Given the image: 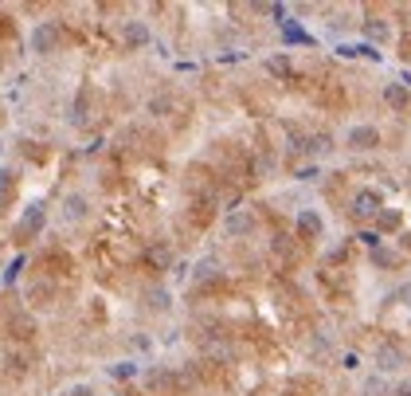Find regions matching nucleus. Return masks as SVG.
Instances as JSON below:
<instances>
[{"mask_svg": "<svg viewBox=\"0 0 411 396\" xmlns=\"http://www.w3.org/2000/svg\"><path fill=\"white\" fill-rule=\"evenodd\" d=\"M114 377H133V373H137V365H133V361H121V365H114Z\"/></svg>", "mask_w": 411, "mask_h": 396, "instance_id": "obj_18", "label": "nucleus"}, {"mask_svg": "<svg viewBox=\"0 0 411 396\" xmlns=\"http://www.w3.org/2000/svg\"><path fill=\"white\" fill-rule=\"evenodd\" d=\"M223 232H228L231 240H239V236H251V232H254V212H247V208L231 212V216L223 220Z\"/></svg>", "mask_w": 411, "mask_h": 396, "instance_id": "obj_3", "label": "nucleus"}, {"mask_svg": "<svg viewBox=\"0 0 411 396\" xmlns=\"http://www.w3.org/2000/svg\"><path fill=\"white\" fill-rule=\"evenodd\" d=\"M372 263L376 267H399V263H403V252H392V247H372Z\"/></svg>", "mask_w": 411, "mask_h": 396, "instance_id": "obj_12", "label": "nucleus"}, {"mask_svg": "<svg viewBox=\"0 0 411 396\" xmlns=\"http://www.w3.org/2000/svg\"><path fill=\"white\" fill-rule=\"evenodd\" d=\"M266 71L270 75H290V59H286V55H270V59H266Z\"/></svg>", "mask_w": 411, "mask_h": 396, "instance_id": "obj_14", "label": "nucleus"}, {"mask_svg": "<svg viewBox=\"0 0 411 396\" xmlns=\"http://www.w3.org/2000/svg\"><path fill=\"white\" fill-rule=\"evenodd\" d=\"M392 396H411V388H396V393H392Z\"/></svg>", "mask_w": 411, "mask_h": 396, "instance_id": "obj_23", "label": "nucleus"}, {"mask_svg": "<svg viewBox=\"0 0 411 396\" xmlns=\"http://www.w3.org/2000/svg\"><path fill=\"white\" fill-rule=\"evenodd\" d=\"M380 208H384V200H380V192H372V189H364L352 196V216H376Z\"/></svg>", "mask_w": 411, "mask_h": 396, "instance_id": "obj_6", "label": "nucleus"}, {"mask_svg": "<svg viewBox=\"0 0 411 396\" xmlns=\"http://www.w3.org/2000/svg\"><path fill=\"white\" fill-rule=\"evenodd\" d=\"M372 220H376V228H372L376 236H380V232H396L399 224H403V216H399V212H392V208H380Z\"/></svg>", "mask_w": 411, "mask_h": 396, "instance_id": "obj_10", "label": "nucleus"}, {"mask_svg": "<svg viewBox=\"0 0 411 396\" xmlns=\"http://www.w3.org/2000/svg\"><path fill=\"white\" fill-rule=\"evenodd\" d=\"M298 236H321V216H317L314 208H305L302 216H298Z\"/></svg>", "mask_w": 411, "mask_h": 396, "instance_id": "obj_11", "label": "nucleus"}, {"mask_svg": "<svg viewBox=\"0 0 411 396\" xmlns=\"http://www.w3.org/2000/svg\"><path fill=\"white\" fill-rule=\"evenodd\" d=\"M361 240L368 243V247H380V236H376V232H361Z\"/></svg>", "mask_w": 411, "mask_h": 396, "instance_id": "obj_21", "label": "nucleus"}, {"mask_svg": "<svg viewBox=\"0 0 411 396\" xmlns=\"http://www.w3.org/2000/svg\"><path fill=\"white\" fill-rule=\"evenodd\" d=\"M39 228H43V205H32L24 212V220H20V236H32Z\"/></svg>", "mask_w": 411, "mask_h": 396, "instance_id": "obj_9", "label": "nucleus"}, {"mask_svg": "<svg viewBox=\"0 0 411 396\" xmlns=\"http://www.w3.org/2000/svg\"><path fill=\"white\" fill-rule=\"evenodd\" d=\"M63 396H67V393H63Z\"/></svg>", "mask_w": 411, "mask_h": 396, "instance_id": "obj_25", "label": "nucleus"}, {"mask_svg": "<svg viewBox=\"0 0 411 396\" xmlns=\"http://www.w3.org/2000/svg\"><path fill=\"white\" fill-rule=\"evenodd\" d=\"M408 365V357H403V349L399 346H380L376 349V369L380 373H396V369H403Z\"/></svg>", "mask_w": 411, "mask_h": 396, "instance_id": "obj_4", "label": "nucleus"}, {"mask_svg": "<svg viewBox=\"0 0 411 396\" xmlns=\"http://www.w3.org/2000/svg\"><path fill=\"white\" fill-rule=\"evenodd\" d=\"M55 48H59V24L43 20V24L32 28V51H36V55H51Z\"/></svg>", "mask_w": 411, "mask_h": 396, "instance_id": "obj_1", "label": "nucleus"}, {"mask_svg": "<svg viewBox=\"0 0 411 396\" xmlns=\"http://www.w3.org/2000/svg\"><path fill=\"white\" fill-rule=\"evenodd\" d=\"M396 299L403 302V306H411V283H403V287L396 290Z\"/></svg>", "mask_w": 411, "mask_h": 396, "instance_id": "obj_19", "label": "nucleus"}, {"mask_svg": "<svg viewBox=\"0 0 411 396\" xmlns=\"http://www.w3.org/2000/svg\"><path fill=\"white\" fill-rule=\"evenodd\" d=\"M149 110H153V114H169V110H172V98H169V95L149 98Z\"/></svg>", "mask_w": 411, "mask_h": 396, "instance_id": "obj_16", "label": "nucleus"}, {"mask_svg": "<svg viewBox=\"0 0 411 396\" xmlns=\"http://www.w3.org/2000/svg\"><path fill=\"white\" fill-rule=\"evenodd\" d=\"M0 153H4V138H0Z\"/></svg>", "mask_w": 411, "mask_h": 396, "instance_id": "obj_24", "label": "nucleus"}, {"mask_svg": "<svg viewBox=\"0 0 411 396\" xmlns=\"http://www.w3.org/2000/svg\"><path fill=\"white\" fill-rule=\"evenodd\" d=\"M90 216V200H86L83 192H71V196H63V220H71V224H79V220Z\"/></svg>", "mask_w": 411, "mask_h": 396, "instance_id": "obj_5", "label": "nucleus"}, {"mask_svg": "<svg viewBox=\"0 0 411 396\" xmlns=\"http://www.w3.org/2000/svg\"><path fill=\"white\" fill-rule=\"evenodd\" d=\"M384 393H388V384L380 381V377H372V381L364 384V396H384Z\"/></svg>", "mask_w": 411, "mask_h": 396, "instance_id": "obj_17", "label": "nucleus"}, {"mask_svg": "<svg viewBox=\"0 0 411 396\" xmlns=\"http://www.w3.org/2000/svg\"><path fill=\"white\" fill-rule=\"evenodd\" d=\"M121 39H126L130 48H146V44H149L146 20H126V28H121Z\"/></svg>", "mask_w": 411, "mask_h": 396, "instance_id": "obj_8", "label": "nucleus"}, {"mask_svg": "<svg viewBox=\"0 0 411 396\" xmlns=\"http://www.w3.org/2000/svg\"><path fill=\"white\" fill-rule=\"evenodd\" d=\"M305 149H310V153H329V149H333V145H329V133H314V138L305 142Z\"/></svg>", "mask_w": 411, "mask_h": 396, "instance_id": "obj_15", "label": "nucleus"}, {"mask_svg": "<svg viewBox=\"0 0 411 396\" xmlns=\"http://www.w3.org/2000/svg\"><path fill=\"white\" fill-rule=\"evenodd\" d=\"M149 306H157V310H165L169 302H165V290H157V294H149Z\"/></svg>", "mask_w": 411, "mask_h": 396, "instance_id": "obj_20", "label": "nucleus"}, {"mask_svg": "<svg viewBox=\"0 0 411 396\" xmlns=\"http://www.w3.org/2000/svg\"><path fill=\"white\" fill-rule=\"evenodd\" d=\"M67 396H90V384H79V388H71Z\"/></svg>", "mask_w": 411, "mask_h": 396, "instance_id": "obj_22", "label": "nucleus"}, {"mask_svg": "<svg viewBox=\"0 0 411 396\" xmlns=\"http://www.w3.org/2000/svg\"><path fill=\"white\" fill-rule=\"evenodd\" d=\"M345 145L357 149V153H368V149L380 145V130H376V126H352V130L345 133Z\"/></svg>", "mask_w": 411, "mask_h": 396, "instance_id": "obj_2", "label": "nucleus"}, {"mask_svg": "<svg viewBox=\"0 0 411 396\" xmlns=\"http://www.w3.org/2000/svg\"><path fill=\"white\" fill-rule=\"evenodd\" d=\"M384 102L392 110H399V114H403V110L411 106V86H403V83H388L384 86Z\"/></svg>", "mask_w": 411, "mask_h": 396, "instance_id": "obj_7", "label": "nucleus"}, {"mask_svg": "<svg viewBox=\"0 0 411 396\" xmlns=\"http://www.w3.org/2000/svg\"><path fill=\"white\" fill-rule=\"evenodd\" d=\"M216 275H219V263H216V259H204V263H196V271H192L196 283H212Z\"/></svg>", "mask_w": 411, "mask_h": 396, "instance_id": "obj_13", "label": "nucleus"}]
</instances>
